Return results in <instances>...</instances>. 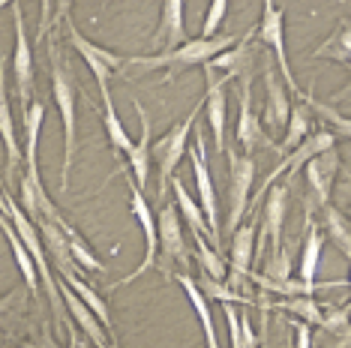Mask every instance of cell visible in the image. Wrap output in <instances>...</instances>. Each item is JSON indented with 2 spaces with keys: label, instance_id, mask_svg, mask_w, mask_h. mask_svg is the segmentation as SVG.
<instances>
[{
  "label": "cell",
  "instance_id": "obj_1",
  "mask_svg": "<svg viewBox=\"0 0 351 348\" xmlns=\"http://www.w3.org/2000/svg\"><path fill=\"white\" fill-rule=\"evenodd\" d=\"M237 42V36L231 34H217V36H198V39H186L180 42L178 49L171 51H162V54H154V58H126V63L132 66H141V69H165V82H174L178 73L189 66H204L207 60H213L217 54H222L226 49Z\"/></svg>",
  "mask_w": 351,
  "mask_h": 348
},
{
  "label": "cell",
  "instance_id": "obj_2",
  "mask_svg": "<svg viewBox=\"0 0 351 348\" xmlns=\"http://www.w3.org/2000/svg\"><path fill=\"white\" fill-rule=\"evenodd\" d=\"M49 60H51V97L54 105L60 112L63 121V169H60V195H66L69 189V171H73V160H75V145H78V132H75V82L73 73L60 63L58 45L54 39H49Z\"/></svg>",
  "mask_w": 351,
  "mask_h": 348
},
{
  "label": "cell",
  "instance_id": "obj_3",
  "mask_svg": "<svg viewBox=\"0 0 351 348\" xmlns=\"http://www.w3.org/2000/svg\"><path fill=\"white\" fill-rule=\"evenodd\" d=\"M202 105L204 102H198L193 112L186 114V121H180L178 126H171V132H165L162 138L156 141V145H150V156H156V169H159V201L165 199V192H169V184L174 177V169L180 165V160L186 156V147H189V132H193V126L198 121V114H202Z\"/></svg>",
  "mask_w": 351,
  "mask_h": 348
},
{
  "label": "cell",
  "instance_id": "obj_4",
  "mask_svg": "<svg viewBox=\"0 0 351 348\" xmlns=\"http://www.w3.org/2000/svg\"><path fill=\"white\" fill-rule=\"evenodd\" d=\"M156 237H159L156 267L159 273H165V279H171V264H180V267L189 264V247H186V237H183L180 213L174 204H159Z\"/></svg>",
  "mask_w": 351,
  "mask_h": 348
},
{
  "label": "cell",
  "instance_id": "obj_5",
  "mask_svg": "<svg viewBox=\"0 0 351 348\" xmlns=\"http://www.w3.org/2000/svg\"><path fill=\"white\" fill-rule=\"evenodd\" d=\"M255 34H258V42L267 45L270 51L276 54L279 66H282V82L285 87L294 93V97H306V93L298 87L294 82V73H291V63H289V49H285V10H279L276 0H265L261 6V21L255 25Z\"/></svg>",
  "mask_w": 351,
  "mask_h": 348
},
{
  "label": "cell",
  "instance_id": "obj_6",
  "mask_svg": "<svg viewBox=\"0 0 351 348\" xmlns=\"http://www.w3.org/2000/svg\"><path fill=\"white\" fill-rule=\"evenodd\" d=\"M228 153V232H234L243 223L246 210H250V189L255 180V160L246 153Z\"/></svg>",
  "mask_w": 351,
  "mask_h": 348
},
{
  "label": "cell",
  "instance_id": "obj_7",
  "mask_svg": "<svg viewBox=\"0 0 351 348\" xmlns=\"http://www.w3.org/2000/svg\"><path fill=\"white\" fill-rule=\"evenodd\" d=\"M12 27H15V51H12V69H15V93L21 102V117L27 105L34 102V45L25 30V12L19 3H12Z\"/></svg>",
  "mask_w": 351,
  "mask_h": 348
},
{
  "label": "cell",
  "instance_id": "obj_8",
  "mask_svg": "<svg viewBox=\"0 0 351 348\" xmlns=\"http://www.w3.org/2000/svg\"><path fill=\"white\" fill-rule=\"evenodd\" d=\"M66 21V36H69V45L82 54L84 58V63L90 66V73H93V78H97V87H99V93H108L111 87H108V78H111V73H117V69L126 63V58L123 54H114V51H108V49H102V45H97V42H90L87 36H82V30H78L75 25H73V18H63Z\"/></svg>",
  "mask_w": 351,
  "mask_h": 348
},
{
  "label": "cell",
  "instance_id": "obj_9",
  "mask_svg": "<svg viewBox=\"0 0 351 348\" xmlns=\"http://www.w3.org/2000/svg\"><path fill=\"white\" fill-rule=\"evenodd\" d=\"M126 184H130V208H132V216L138 219L141 232H145V258H141V264L135 267L132 273H126L121 282H111V288L130 286V282L138 279L141 273L154 271V267H156V256H159V237H156V216H154V210H150V204H147L145 195H141V189L132 184V177L126 180Z\"/></svg>",
  "mask_w": 351,
  "mask_h": 348
},
{
  "label": "cell",
  "instance_id": "obj_10",
  "mask_svg": "<svg viewBox=\"0 0 351 348\" xmlns=\"http://www.w3.org/2000/svg\"><path fill=\"white\" fill-rule=\"evenodd\" d=\"M189 160H193V174H195V186H198V199H202V213H204V223L210 228V243L213 249L219 252L222 247V234H219V216H217V189H213L210 180V169L204 162V132L195 136V145L186 147Z\"/></svg>",
  "mask_w": 351,
  "mask_h": 348
},
{
  "label": "cell",
  "instance_id": "obj_11",
  "mask_svg": "<svg viewBox=\"0 0 351 348\" xmlns=\"http://www.w3.org/2000/svg\"><path fill=\"white\" fill-rule=\"evenodd\" d=\"M241 114H237V126H234V138L237 145L246 150V156H252L255 150H276V145L265 136V126H261L258 114L252 108V75L241 78Z\"/></svg>",
  "mask_w": 351,
  "mask_h": 348
},
{
  "label": "cell",
  "instance_id": "obj_12",
  "mask_svg": "<svg viewBox=\"0 0 351 348\" xmlns=\"http://www.w3.org/2000/svg\"><path fill=\"white\" fill-rule=\"evenodd\" d=\"M204 75H207V84H204L202 108L207 112V123H210V132H213V147H217V153H226V114H228L226 84L231 78L222 73H213L207 66H204Z\"/></svg>",
  "mask_w": 351,
  "mask_h": 348
},
{
  "label": "cell",
  "instance_id": "obj_13",
  "mask_svg": "<svg viewBox=\"0 0 351 348\" xmlns=\"http://www.w3.org/2000/svg\"><path fill=\"white\" fill-rule=\"evenodd\" d=\"M285 199H289V186L274 184L267 189V204H265V223L258 232V243L252 247V264L265 258V243L270 240V249L282 247V223H285Z\"/></svg>",
  "mask_w": 351,
  "mask_h": 348
},
{
  "label": "cell",
  "instance_id": "obj_14",
  "mask_svg": "<svg viewBox=\"0 0 351 348\" xmlns=\"http://www.w3.org/2000/svg\"><path fill=\"white\" fill-rule=\"evenodd\" d=\"M21 123H25V150H21L25 177L34 186H43V177H39V132L45 123V102H30Z\"/></svg>",
  "mask_w": 351,
  "mask_h": 348
},
{
  "label": "cell",
  "instance_id": "obj_15",
  "mask_svg": "<svg viewBox=\"0 0 351 348\" xmlns=\"http://www.w3.org/2000/svg\"><path fill=\"white\" fill-rule=\"evenodd\" d=\"M0 138L6 147V180H15V174L21 171V145L12 123V102L6 93V60H0Z\"/></svg>",
  "mask_w": 351,
  "mask_h": 348
},
{
  "label": "cell",
  "instance_id": "obj_16",
  "mask_svg": "<svg viewBox=\"0 0 351 348\" xmlns=\"http://www.w3.org/2000/svg\"><path fill=\"white\" fill-rule=\"evenodd\" d=\"M303 171H306V184H309V189H313L315 201L318 204L330 201L333 180H337V174H339V153L337 150L327 147V150H322V153H315L313 160H306Z\"/></svg>",
  "mask_w": 351,
  "mask_h": 348
},
{
  "label": "cell",
  "instance_id": "obj_17",
  "mask_svg": "<svg viewBox=\"0 0 351 348\" xmlns=\"http://www.w3.org/2000/svg\"><path fill=\"white\" fill-rule=\"evenodd\" d=\"M252 36H255V27L246 34L243 39H237L231 49H226L222 54H217L213 60H207L204 66L213 69V73H222L228 78H243V75H252V63H255V49H252Z\"/></svg>",
  "mask_w": 351,
  "mask_h": 348
},
{
  "label": "cell",
  "instance_id": "obj_18",
  "mask_svg": "<svg viewBox=\"0 0 351 348\" xmlns=\"http://www.w3.org/2000/svg\"><path fill=\"white\" fill-rule=\"evenodd\" d=\"M58 291H60L63 306H66V310H69V321H75L78 327L84 330V336L90 339V343L97 345V348L106 345V343H108V330H106V327H102V324L97 321V315H93L90 310H87V306L82 303V300H78V295H75V291L66 286V282L60 279V276H58Z\"/></svg>",
  "mask_w": 351,
  "mask_h": 348
},
{
  "label": "cell",
  "instance_id": "obj_19",
  "mask_svg": "<svg viewBox=\"0 0 351 348\" xmlns=\"http://www.w3.org/2000/svg\"><path fill=\"white\" fill-rule=\"evenodd\" d=\"M135 114H138V121H141V138L132 141V147L126 150V162H130V169H132V184L138 189H145L147 177H150V117L141 102H135Z\"/></svg>",
  "mask_w": 351,
  "mask_h": 348
},
{
  "label": "cell",
  "instance_id": "obj_20",
  "mask_svg": "<svg viewBox=\"0 0 351 348\" xmlns=\"http://www.w3.org/2000/svg\"><path fill=\"white\" fill-rule=\"evenodd\" d=\"M183 6L186 0H162V12H159V27L154 42L162 45V51L178 49L180 42H186V25H183Z\"/></svg>",
  "mask_w": 351,
  "mask_h": 348
},
{
  "label": "cell",
  "instance_id": "obj_21",
  "mask_svg": "<svg viewBox=\"0 0 351 348\" xmlns=\"http://www.w3.org/2000/svg\"><path fill=\"white\" fill-rule=\"evenodd\" d=\"M265 90H267V105H265V126L267 129H285V121H289L291 112V102L289 93L282 90V82L276 78L274 66H265Z\"/></svg>",
  "mask_w": 351,
  "mask_h": 348
},
{
  "label": "cell",
  "instance_id": "obj_22",
  "mask_svg": "<svg viewBox=\"0 0 351 348\" xmlns=\"http://www.w3.org/2000/svg\"><path fill=\"white\" fill-rule=\"evenodd\" d=\"M252 247H255V225L252 223H241L231 232V243H228V264H231V276H250L252 267Z\"/></svg>",
  "mask_w": 351,
  "mask_h": 348
},
{
  "label": "cell",
  "instance_id": "obj_23",
  "mask_svg": "<svg viewBox=\"0 0 351 348\" xmlns=\"http://www.w3.org/2000/svg\"><path fill=\"white\" fill-rule=\"evenodd\" d=\"M0 232H3L6 243H10V247H12L15 264H19L21 279H25L27 291H30V295H36V291H39V273H36V264H34V258H30L27 247L19 240V234H15V228H12V223H10V216H6V213H0Z\"/></svg>",
  "mask_w": 351,
  "mask_h": 348
},
{
  "label": "cell",
  "instance_id": "obj_24",
  "mask_svg": "<svg viewBox=\"0 0 351 348\" xmlns=\"http://www.w3.org/2000/svg\"><path fill=\"white\" fill-rule=\"evenodd\" d=\"M58 276H60L63 282H66L69 288L75 291L78 300H82V303L87 306V310H90L93 315H97V321L102 324V327H106V330L114 327V321H111V312H108V303H106V300H102V297H99V295H97V291H93L90 286H87V282L82 279V276H78L75 271H58Z\"/></svg>",
  "mask_w": 351,
  "mask_h": 348
},
{
  "label": "cell",
  "instance_id": "obj_25",
  "mask_svg": "<svg viewBox=\"0 0 351 348\" xmlns=\"http://www.w3.org/2000/svg\"><path fill=\"white\" fill-rule=\"evenodd\" d=\"M309 129H313V114H309V105H306V102L291 105L289 121H285V138H282V145H276L274 153H279V156L291 153V150L309 136Z\"/></svg>",
  "mask_w": 351,
  "mask_h": 348
},
{
  "label": "cell",
  "instance_id": "obj_26",
  "mask_svg": "<svg viewBox=\"0 0 351 348\" xmlns=\"http://www.w3.org/2000/svg\"><path fill=\"white\" fill-rule=\"evenodd\" d=\"M102 97V126H106L108 132V141L114 150H121V153L126 156V150L132 147V138L130 132H126V126L121 123V114L114 112V99H111V90L108 93H99Z\"/></svg>",
  "mask_w": 351,
  "mask_h": 348
},
{
  "label": "cell",
  "instance_id": "obj_27",
  "mask_svg": "<svg viewBox=\"0 0 351 348\" xmlns=\"http://www.w3.org/2000/svg\"><path fill=\"white\" fill-rule=\"evenodd\" d=\"M171 189H174V199H178V213L186 219L189 232H198V234H210V228L204 223V213L202 208L195 204V199L186 192V184L180 177H171Z\"/></svg>",
  "mask_w": 351,
  "mask_h": 348
},
{
  "label": "cell",
  "instance_id": "obj_28",
  "mask_svg": "<svg viewBox=\"0 0 351 348\" xmlns=\"http://www.w3.org/2000/svg\"><path fill=\"white\" fill-rule=\"evenodd\" d=\"M306 243H303V256H300V279L303 282H315L318 273V258H322V247H324V237L318 232V225L306 216Z\"/></svg>",
  "mask_w": 351,
  "mask_h": 348
},
{
  "label": "cell",
  "instance_id": "obj_29",
  "mask_svg": "<svg viewBox=\"0 0 351 348\" xmlns=\"http://www.w3.org/2000/svg\"><path fill=\"white\" fill-rule=\"evenodd\" d=\"M60 228H63V234H66L69 256H73V261L78 264V271H82V267H84V271H93V273H102V271H106V267H102V261H99L97 256H93V249L87 247V240H84V237L75 232L73 225H69V223H63Z\"/></svg>",
  "mask_w": 351,
  "mask_h": 348
},
{
  "label": "cell",
  "instance_id": "obj_30",
  "mask_svg": "<svg viewBox=\"0 0 351 348\" xmlns=\"http://www.w3.org/2000/svg\"><path fill=\"white\" fill-rule=\"evenodd\" d=\"M322 213H324V228H327V234H330V240L339 247L342 256L351 258V234H348V219H346V213L337 210L330 201L322 204Z\"/></svg>",
  "mask_w": 351,
  "mask_h": 348
},
{
  "label": "cell",
  "instance_id": "obj_31",
  "mask_svg": "<svg viewBox=\"0 0 351 348\" xmlns=\"http://www.w3.org/2000/svg\"><path fill=\"white\" fill-rule=\"evenodd\" d=\"M279 312H291L298 321H306V324H322V306L313 295H298V297H285L276 303Z\"/></svg>",
  "mask_w": 351,
  "mask_h": 348
},
{
  "label": "cell",
  "instance_id": "obj_32",
  "mask_svg": "<svg viewBox=\"0 0 351 348\" xmlns=\"http://www.w3.org/2000/svg\"><path fill=\"white\" fill-rule=\"evenodd\" d=\"M195 234V258H198V264H202V271L204 276H210V279H217V282H226V261L219 258V252L213 249V247H207V237L204 234Z\"/></svg>",
  "mask_w": 351,
  "mask_h": 348
},
{
  "label": "cell",
  "instance_id": "obj_33",
  "mask_svg": "<svg viewBox=\"0 0 351 348\" xmlns=\"http://www.w3.org/2000/svg\"><path fill=\"white\" fill-rule=\"evenodd\" d=\"M195 286L207 300H219V303H243V306L252 303V300L246 295H241L237 288H228L226 282H217V279H210V276H204V273L195 279Z\"/></svg>",
  "mask_w": 351,
  "mask_h": 348
},
{
  "label": "cell",
  "instance_id": "obj_34",
  "mask_svg": "<svg viewBox=\"0 0 351 348\" xmlns=\"http://www.w3.org/2000/svg\"><path fill=\"white\" fill-rule=\"evenodd\" d=\"M348 54H351V39H348V21H342L339 30L333 34L330 39H324L322 45L313 51V58H333L339 63H348Z\"/></svg>",
  "mask_w": 351,
  "mask_h": 348
},
{
  "label": "cell",
  "instance_id": "obj_35",
  "mask_svg": "<svg viewBox=\"0 0 351 348\" xmlns=\"http://www.w3.org/2000/svg\"><path fill=\"white\" fill-rule=\"evenodd\" d=\"M261 279H267V282H285V279H291V249L289 247L270 249Z\"/></svg>",
  "mask_w": 351,
  "mask_h": 348
},
{
  "label": "cell",
  "instance_id": "obj_36",
  "mask_svg": "<svg viewBox=\"0 0 351 348\" xmlns=\"http://www.w3.org/2000/svg\"><path fill=\"white\" fill-rule=\"evenodd\" d=\"M25 300H27L25 288H12L10 295L0 297V334H6V327L19 319V312L25 310Z\"/></svg>",
  "mask_w": 351,
  "mask_h": 348
},
{
  "label": "cell",
  "instance_id": "obj_37",
  "mask_svg": "<svg viewBox=\"0 0 351 348\" xmlns=\"http://www.w3.org/2000/svg\"><path fill=\"white\" fill-rule=\"evenodd\" d=\"M318 327L324 330V334H330V336H339V334H346L348 330V303H342L339 310H322V324Z\"/></svg>",
  "mask_w": 351,
  "mask_h": 348
},
{
  "label": "cell",
  "instance_id": "obj_38",
  "mask_svg": "<svg viewBox=\"0 0 351 348\" xmlns=\"http://www.w3.org/2000/svg\"><path fill=\"white\" fill-rule=\"evenodd\" d=\"M226 12H228V0H210L207 3V12H204V21H202V36H217L219 25L226 21Z\"/></svg>",
  "mask_w": 351,
  "mask_h": 348
},
{
  "label": "cell",
  "instance_id": "obj_39",
  "mask_svg": "<svg viewBox=\"0 0 351 348\" xmlns=\"http://www.w3.org/2000/svg\"><path fill=\"white\" fill-rule=\"evenodd\" d=\"M222 315H226V321H228V343H231V348H250L246 345V339H243V334H241V315H237L234 303H222Z\"/></svg>",
  "mask_w": 351,
  "mask_h": 348
},
{
  "label": "cell",
  "instance_id": "obj_40",
  "mask_svg": "<svg viewBox=\"0 0 351 348\" xmlns=\"http://www.w3.org/2000/svg\"><path fill=\"white\" fill-rule=\"evenodd\" d=\"M291 327H294V348H313V324L294 319Z\"/></svg>",
  "mask_w": 351,
  "mask_h": 348
},
{
  "label": "cell",
  "instance_id": "obj_41",
  "mask_svg": "<svg viewBox=\"0 0 351 348\" xmlns=\"http://www.w3.org/2000/svg\"><path fill=\"white\" fill-rule=\"evenodd\" d=\"M51 34V0H43V15H39V30H36V42L43 45V36Z\"/></svg>",
  "mask_w": 351,
  "mask_h": 348
},
{
  "label": "cell",
  "instance_id": "obj_42",
  "mask_svg": "<svg viewBox=\"0 0 351 348\" xmlns=\"http://www.w3.org/2000/svg\"><path fill=\"white\" fill-rule=\"evenodd\" d=\"M25 348H60L58 343H54V336L49 334V327H43V334H36V336H30L21 343Z\"/></svg>",
  "mask_w": 351,
  "mask_h": 348
},
{
  "label": "cell",
  "instance_id": "obj_43",
  "mask_svg": "<svg viewBox=\"0 0 351 348\" xmlns=\"http://www.w3.org/2000/svg\"><path fill=\"white\" fill-rule=\"evenodd\" d=\"M69 10H73V0H58V3H54V12H51V30H54V25H63V18L69 15Z\"/></svg>",
  "mask_w": 351,
  "mask_h": 348
},
{
  "label": "cell",
  "instance_id": "obj_44",
  "mask_svg": "<svg viewBox=\"0 0 351 348\" xmlns=\"http://www.w3.org/2000/svg\"><path fill=\"white\" fill-rule=\"evenodd\" d=\"M333 348H348V330H346V334H339V336H337V345H333Z\"/></svg>",
  "mask_w": 351,
  "mask_h": 348
},
{
  "label": "cell",
  "instance_id": "obj_45",
  "mask_svg": "<svg viewBox=\"0 0 351 348\" xmlns=\"http://www.w3.org/2000/svg\"><path fill=\"white\" fill-rule=\"evenodd\" d=\"M102 348H121V345H117V343H114V339H108V343H106V345H102Z\"/></svg>",
  "mask_w": 351,
  "mask_h": 348
},
{
  "label": "cell",
  "instance_id": "obj_46",
  "mask_svg": "<svg viewBox=\"0 0 351 348\" xmlns=\"http://www.w3.org/2000/svg\"><path fill=\"white\" fill-rule=\"evenodd\" d=\"M3 6H12V0H0V10H3Z\"/></svg>",
  "mask_w": 351,
  "mask_h": 348
},
{
  "label": "cell",
  "instance_id": "obj_47",
  "mask_svg": "<svg viewBox=\"0 0 351 348\" xmlns=\"http://www.w3.org/2000/svg\"><path fill=\"white\" fill-rule=\"evenodd\" d=\"M3 204H6V199H3V192H0V210H3Z\"/></svg>",
  "mask_w": 351,
  "mask_h": 348
},
{
  "label": "cell",
  "instance_id": "obj_48",
  "mask_svg": "<svg viewBox=\"0 0 351 348\" xmlns=\"http://www.w3.org/2000/svg\"><path fill=\"white\" fill-rule=\"evenodd\" d=\"M78 348H84V343H78Z\"/></svg>",
  "mask_w": 351,
  "mask_h": 348
},
{
  "label": "cell",
  "instance_id": "obj_49",
  "mask_svg": "<svg viewBox=\"0 0 351 348\" xmlns=\"http://www.w3.org/2000/svg\"><path fill=\"white\" fill-rule=\"evenodd\" d=\"M19 348H25V345H19Z\"/></svg>",
  "mask_w": 351,
  "mask_h": 348
}]
</instances>
